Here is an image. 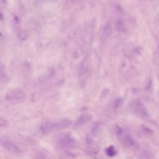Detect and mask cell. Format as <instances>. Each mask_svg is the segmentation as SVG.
I'll return each mask as SVG.
<instances>
[{
  "label": "cell",
  "instance_id": "6da1fadb",
  "mask_svg": "<svg viewBox=\"0 0 159 159\" xmlns=\"http://www.w3.org/2000/svg\"><path fill=\"white\" fill-rule=\"evenodd\" d=\"M24 97V94L20 89H13L6 94V100L12 103H18L22 102Z\"/></svg>",
  "mask_w": 159,
  "mask_h": 159
},
{
  "label": "cell",
  "instance_id": "7a4b0ae2",
  "mask_svg": "<svg viewBox=\"0 0 159 159\" xmlns=\"http://www.w3.org/2000/svg\"><path fill=\"white\" fill-rule=\"evenodd\" d=\"M0 145L8 151L15 153H20L21 149L18 145L3 137H0Z\"/></svg>",
  "mask_w": 159,
  "mask_h": 159
},
{
  "label": "cell",
  "instance_id": "3957f363",
  "mask_svg": "<svg viewBox=\"0 0 159 159\" xmlns=\"http://www.w3.org/2000/svg\"><path fill=\"white\" fill-rule=\"evenodd\" d=\"M59 142L60 144L63 146L70 145L74 142V140L70 136L66 135L59 138Z\"/></svg>",
  "mask_w": 159,
  "mask_h": 159
},
{
  "label": "cell",
  "instance_id": "277c9868",
  "mask_svg": "<svg viewBox=\"0 0 159 159\" xmlns=\"http://www.w3.org/2000/svg\"><path fill=\"white\" fill-rule=\"evenodd\" d=\"M105 152L106 156L109 157H113L117 154V151L113 146L111 145L106 148Z\"/></svg>",
  "mask_w": 159,
  "mask_h": 159
},
{
  "label": "cell",
  "instance_id": "5b68a950",
  "mask_svg": "<svg viewBox=\"0 0 159 159\" xmlns=\"http://www.w3.org/2000/svg\"><path fill=\"white\" fill-rule=\"evenodd\" d=\"M86 151L90 153L96 154L98 153V151L95 148H88L86 149Z\"/></svg>",
  "mask_w": 159,
  "mask_h": 159
},
{
  "label": "cell",
  "instance_id": "8992f818",
  "mask_svg": "<svg viewBox=\"0 0 159 159\" xmlns=\"http://www.w3.org/2000/svg\"><path fill=\"white\" fill-rule=\"evenodd\" d=\"M125 139L127 142L129 144L131 145H134L135 142L131 137L129 136H127L126 137Z\"/></svg>",
  "mask_w": 159,
  "mask_h": 159
},
{
  "label": "cell",
  "instance_id": "52a82bcc",
  "mask_svg": "<svg viewBox=\"0 0 159 159\" xmlns=\"http://www.w3.org/2000/svg\"><path fill=\"white\" fill-rule=\"evenodd\" d=\"M7 124V122L5 119L0 118V127L5 126Z\"/></svg>",
  "mask_w": 159,
  "mask_h": 159
},
{
  "label": "cell",
  "instance_id": "ba28073f",
  "mask_svg": "<svg viewBox=\"0 0 159 159\" xmlns=\"http://www.w3.org/2000/svg\"><path fill=\"white\" fill-rule=\"evenodd\" d=\"M123 131L122 129L118 126L116 127V133L117 135H120L122 134Z\"/></svg>",
  "mask_w": 159,
  "mask_h": 159
},
{
  "label": "cell",
  "instance_id": "9c48e42d",
  "mask_svg": "<svg viewBox=\"0 0 159 159\" xmlns=\"http://www.w3.org/2000/svg\"><path fill=\"white\" fill-rule=\"evenodd\" d=\"M143 130L145 132L149 134H152L153 131L149 128L145 127H143Z\"/></svg>",
  "mask_w": 159,
  "mask_h": 159
},
{
  "label": "cell",
  "instance_id": "30bf717a",
  "mask_svg": "<svg viewBox=\"0 0 159 159\" xmlns=\"http://www.w3.org/2000/svg\"><path fill=\"white\" fill-rule=\"evenodd\" d=\"M121 99L119 98L117 99L116 100L114 107L115 108H117L118 107L120 104V103L121 102Z\"/></svg>",
  "mask_w": 159,
  "mask_h": 159
},
{
  "label": "cell",
  "instance_id": "8fae6325",
  "mask_svg": "<svg viewBox=\"0 0 159 159\" xmlns=\"http://www.w3.org/2000/svg\"><path fill=\"white\" fill-rule=\"evenodd\" d=\"M108 92L109 91H108V90L107 89H104V91H103V94L104 95H105V94H106L107 93H108Z\"/></svg>",
  "mask_w": 159,
  "mask_h": 159
},
{
  "label": "cell",
  "instance_id": "7c38bea8",
  "mask_svg": "<svg viewBox=\"0 0 159 159\" xmlns=\"http://www.w3.org/2000/svg\"></svg>",
  "mask_w": 159,
  "mask_h": 159
}]
</instances>
